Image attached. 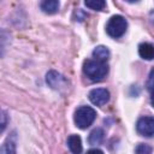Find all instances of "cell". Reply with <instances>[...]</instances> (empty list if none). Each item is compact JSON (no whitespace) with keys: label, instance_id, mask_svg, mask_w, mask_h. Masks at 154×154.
Returning <instances> with one entry per match:
<instances>
[{"label":"cell","instance_id":"8","mask_svg":"<svg viewBox=\"0 0 154 154\" xmlns=\"http://www.w3.org/2000/svg\"><path fill=\"white\" fill-rule=\"evenodd\" d=\"M67 146H69V149L71 150L72 154H81L82 150H83L82 141H81V137L78 135H71V136H69V138H67Z\"/></svg>","mask_w":154,"mask_h":154},{"label":"cell","instance_id":"15","mask_svg":"<svg viewBox=\"0 0 154 154\" xmlns=\"http://www.w3.org/2000/svg\"><path fill=\"white\" fill-rule=\"evenodd\" d=\"M147 85H148V88H153L154 89V69H152V71L149 73V78H148Z\"/></svg>","mask_w":154,"mask_h":154},{"label":"cell","instance_id":"5","mask_svg":"<svg viewBox=\"0 0 154 154\" xmlns=\"http://www.w3.org/2000/svg\"><path fill=\"white\" fill-rule=\"evenodd\" d=\"M46 81L49 84V87H52L53 89H57V90H60V89H64L67 87V79L63 75H60L59 72H57L54 70H51L47 73Z\"/></svg>","mask_w":154,"mask_h":154},{"label":"cell","instance_id":"4","mask_svg":"<svg viewBox=\"0 0 154 154\" xmlns=\"http://www.w3.org/2000/svg\"><path fill=\"white\" fill-rule=\"evenodd\" d=\"M136 130L140 135L150 137L154 136V117H142L136 123Z\"/></svg>","mask_w":154,"mask_h":154},{"label":"cell","instance_id":"14","mask_svg":"<svg viewBox=\"0 0 154 154\" xmlns=\"http://www.w3.org/2000/svg\"><path fill=\"white\" fill-rule=\"evenodd\" d=\"M152 152H153V148L149 144H146V143L137 144V147L135 149L136 154H152Z\"/></svg>","mask_w":154,"mask_h":154},{"label":"cell","instance_id":"9","mask_svg":"<svg viewBox=\"0 0 154 154\" xmlns=\"http://www.w3.org/2000/svg\"><path fill=\"white\" fill-rule=\"evenodd\" d=\"M59 1L57 0H45L40 4V7L41 10L45 12V13H48V14H53V13H57L58 10H59Z\"/></svg>","mask_w":154,"mask_h":154},{"label":"cell","instance_id":"12","mask_svg":"<svg viewBox=\"0 0 154 154\" xmlns=\"http://www.w3.org/2000/svg\"><path fill=\"white\" fill-rule=\"evenodd\" d=\"M2 154H16V136L12 134L2 146Z\"/></svg>","mask_w":154,"mask_h":154},{"label":"cell","instance_id":"18","mask_svg":"<svg viewBox=\"0 0 154 154\" xmlns=\"http://www.w3.org/2000/svg\"><path fill=\"white\" fill-rule=\"evenodd\" d=\"M150 101H152V105L154 106V89H153V91H152V96H150Z\"/></svg>","mask_w":154,"mask_h":154},{"label":"cell","instance_id":"17","mask_svg":"<svg viewBox=\"0 0 154 154\" xmlns=\"http://www.w3.org/2000/svg\"><path fill=\"white\" fill-rule=\"evenodd\" d=\"M87 154H103V152L101 149H97V148H93V149H89L87 152Z\"/></svg>","mask_w":154,"mask_h":154},{"label":"cell","instance_id":"16","mask_svg":"<svg viewBox=\"0 0 154 154\" xmlns=\"http://www.w3.org/2000/svg\"><path fill=\"white\" fill-rule=\"evenodd\" d=\"M1 131H4L5 130V128H6V112L5 111H2L1 112Z\"/></svg>","mask_w":154,"mask_h":154},{"label":"cell","instance_id":"1","mask_svg":"<svg viewBox=\"0 0 154 154\" xmlns=\"http://www.w3.org/2000/svg\"><path fill=\"white\" fill-rule=\"evenodd\" d=\"M83 72L91 81H101L107 75L108 67L106 63H102L95 59H87L83 63Z\"/></svg>","mask_w":154,"mask_h":154},{"label":"cell","instance_id":"13","mask_svg":"<svg viewBox=\"0 0 154 154\" xmlns=\"http://www.w3.org/2000/svg\"><path fill=\"white\" fill-rule=\"evenodd\" d=\"M84 5L91 10H95V11H101L105 8L106 6V2L103 0H87L84 1Z\"/></svg>","mask_w":154,"mask_h":154},{"label":"cell","instance_id":"7","mask_svg":"<svg viewBox=\"0 0 154 154\" xmlns=\"http://www.w3.org/2000/svg\"><path fill=\"white\" fill-rule=\"evenodd\" d=\"M138 54L142 59L153 60L154 59V45L149 42H143L138 46Z\"/></svg>","mask_w":154,"mask_h":154},{"label":"cell","instance_id":"6","mask_svg":"<svg viewBox=\"0 0 154 154\" xmlns=\"http://www.w3.org/2000/svg\"><path fill=\"white\" fill-rule=\"evenodd\" d=\"M89 100L95 106H103L109 100V91L105 88H96L89 93Z\"/></svg>","mask_w":154,"mask_h":154},{"label":"cell","instance_id":"2","mask_svg":"<svg viewBox=\"0 0 154 154\" xmlns=\"http://www.w3.org/2000/svg\"><path fill=\"white\" fill-rule=\"evenodd\" d=\"M96 118V112L89 106H81L75 112V124L79 129L89 128Z\"/></svg>","mask_w":154,"mask_h":154},{"label":"cell","instance_id":"11","mask_svg":"<svg viewBox=\"0 0 154 154\" xmlns=\"http://www.w3.org/2000/svg\"><path fill=\"white\" fill-rule=\"evenodd\" d=\"M103 137H105L103 130H102L101 128H96V129H94V130L90 132L88 141H89L90 144L95 146V144H100V143L103 141Z\"/></svg>","mask_w":154,"mask_h":154},{"label":"cell","instance_id":"10","mask_svg":"<svg viewBox=\"0 0 154 154\" xmlns=\"http://www.w3.org/2000/svg\"><path fill=\"white\" fill-rule=\"evenodd\" d=\"M93 57L95 58V60L106 63L108 60V58H109V51L105 46H97L93 51Z\"/></svg>","mask_w":154,"mask_h":154},{"label":"cell","instance_id":"3","mask_svg":"<svg viewBox=\"0 0 154 154\" xmlns=\"http://www.w3.org/2000/svg\"><path fill=\"white\" fill-rule=\"evenodd\" d=\"M126 28H128L126 19L120 14H116L109 18V20L106 25V31L111 37L117 38L125 34Z\"/></svg>","mask_w":154,"mask_h":154}]
</instances>
